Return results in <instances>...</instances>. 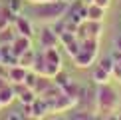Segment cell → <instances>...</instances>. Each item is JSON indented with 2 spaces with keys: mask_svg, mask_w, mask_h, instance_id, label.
<instances>
[{
  "mask_svg": "<svg viewBox=\"0 0 121 120\" xmlns=\"http://www.w3.org/2000/svg\"><path fill=\"white\" fill-rule=\"evenodd\" d=\"M117 108H119V94L109 84H101L95 92V112L111 116L113 112H117Z\"/></svg>",
  "mask_w": 121,
  "mask_h": 120,
  "instance_id": "1",
  "label": "cell"
},
{
  "mask_svg": "<svg viewBox=\"0 0 121 120\" xmlns=\"http://www.w3.org/2000/svg\"><path fill=\"white\" fill-rule=\"evenodd\" d=\"M68 8H69V2H64V0H52V2H42V4H38L36 14H38L42 20H50V22H54V20L65 16Z\"/></svg>",
  "mask_w": 121,
  "mask_h": 120,
  "instance_id": "2",
  "label": "cell"
},
{
  "mask_svg": "<svg viewBox=\"0 0 121 120\" xmlns=\"http://www.w3.org/2000/svg\"><path fill=\"white\" fill-rule=\"evenodd\" d=\"M40 46H42L44 50L46 48H58V44H60V36L56 32H54V28L52 26H48V28H42V32H40Z\"/></svg>",
  "mask_w": 121,
  "mask_h": 120,
  "instance_id": "3",
  "label": "cell"
},
{
  "mask_svg": "<svg viewBox=\"0 0 121 120\" xmlns=\"http://www.w3.org/2000/svg\"><path fill=\"white\" fill-rule=\"evenodd\" d=\"M72 60H73V66H78V68H89V66L95 62V60H97V54L89 52V50L79 48V52L75 54Z\"/></svg>",
  "mask_w": 121,
  "mask_h": 120,
  "instance_id": "4",
  "label": "cell"
},
{
  "mask_svg": "<svg viewBox=\"0 0 121 120\" xmlns=\"http://www.w3.org/2000/svg\"><path fill=\"white\" fill-rule=\"evenodd\" d=\"M10 46H12V52L16 54V56H20L22 52H26L28 48H34L32 46V38L30 36H22V34H16V38L12 40Z\"/></svg>",
  "mask_w": 121,
  "mask_h": 120,
  "instance_id": "5",
  "label": "cell"
},
{
  "mask_svg": "<svg viewBox=\"0 0 121 120\" xmlns=\"http://www.w3.org/2000/svg\"><path fill=\"white\" fill-rule=\"evenodd\" d=\"M14 30H16L18 34H22V36H30V38L34 36V24L30 22L26 16H20V14L16 18V22H14Z\"/></svg>",
  "mask_w": 121,
  "mask_h": 120,
  "instance_id": "6",
  "label": "cell"
},
{
  "mask_svg": "<svg viewBox=\"0 0 121 120\" xmlns=\"http://www.w3.org/2000/svg\"><path fill=\"white\" fill-rule=\"evenodd\" d=\"M83 30H85V38H101V32H103V26L101 22H97V20H85L82 24Z\"/></svg>",
  "mask_w": 121,
  "mask_h": 120,
  "instance_id": "7",
  "label": "cell"
},
{
  "mask_svg": "<svg viewBox=\"0 0 121 120\" xmlns=\"http://www.w3.org/2000/svg\"><path fill=\"white\" fill-rule=\"evenodd\" d=\"M26 72H28V68L20 66V64L8 66V82H10V84H18V82H24V78H26Z\"/></svg>",
  "mask_w": 121,
  "mask_h": 120,
  "instance_id": "8",
  "label": "cell"
},
{
  "mask_svg": "<svg viewBox=\"0 0 121 120\" xmlns=\"http://www.w3.org/2000/svg\"><path fill=\"white\" fill-rule=\"evenodd\" d=\"M91 80L97 84V86H101V84H109V80H111V74H109L105 68H101V66L97 64V66L91 70Z\"/></svg>",
  "mask_w": 121,
  "mask_h": 120,
  "instance_id": "9",
  "label": "cell"
},
{
  "mask_svg": "<svg viewBox=\"0 0 121 120\" xmlns=\"http://www.w3.org/2000/svg\"><path fill=\"white\" fill-rule=\"evenodd\" d=\"M34 60H36V50H34V48H28L26 52H22V54L18 56V64H20V66H24V68H28V70H32Z\"/></svg>",
  "mask_w": 121,
  "mask_h": 120,
  "instance_id": "10",
  "label": "cell"
},
{
  "mask_svg": "<svg viewBox=\"0 0 121 120\" xmlns=\"http://www.w3.org/2000/svg\"><path fill=\"white\" fill-rule=\"evenodd\" d=\"M105 10L107 8H101L97 4H87V20H97V22H103L105 18Z\"/></svg>",
  "mask_w": 121,
  "mask_h": 120,
  "instance_id": "11",
  "label": "cell"
},
{
  "mask_svg": "<svg viewBox=\"0 0 121 120\" xmlns=\"http://www.w3.org/2000/svg\"><path fill=\"white\" fill-rule=\"evenodd\" d=\"M14 98H16V94H14L12 84H8V86L0 88V102H2V106H10Z\"/></svg>",
  "mask_w": 121,
  "mask_h": 120,
  "instance_id": "12",
  "label": "cell"
},
{
  "mask_svg": "<svg viewBox=\"0 0 121 120\" xmlns=\"http://www.w3.org/2000/svg\"><path fill=\"white\" fill-rule=\"evenodd\" d=\"M44 58H46L48 62H52V64H60V66H62V56H60L58 48H46L44 50Z\"/></svg>",
  "mask_w": 121,
  "mask_h": 120,
  "instance_id": "13",
  "label": "cell"
},
{
  "mask_svg": "<svg viewBox=\"0 0 121 120\" xmlns=\"http://www.w3.org/2000/svg\"><path fill=\"white\" fill-rule=\"evenodd\" d=\"M36 98H38V94H36V90H34V88H26V90L18 96V100H20L22 104H32Z\"/></svg>",
  "mask_w": 121,
  "mask_h": 120,
  "instance_id": "14",
  "label": "cell"
},
{
  "mask_svg": "<svg viewBox=\"0 0 121 120\" xmlns=\"http://www.w3.org/2000/svg\"><path fill=\"white\" fill-rule=\"evenodd\" d=\"M14 38H16V34L12 32V26L0 30V46H4V44H12Z\"/></svg>",
  "mask_w": 121,
  "mask_h": 120,
  "instance_id": "15",
  "label": "cell"
},
{
  "mask_svg": "<svg viewBox=\"0 0 121 120\" xmlns=\"http://www.w3.org/2000/svg\"><path fill=\"white\" fill-rule=\"evenodd\" d=\"M72 82V78H69V74L68 72H64V70H60V72L54 76V84L60 88H64V86H68V84Z\"/></svg>",
  "mask_w": 121,
  "mask_h": 120,
  "instance_id": "16",
  "label": "cell"
},
{
  "mask_svg": "<svg viewBox=\"0 0 121 120\" xmlns=\"http://www.w3.org/2000/svg\"><path fill=\"white\" fill-rule=\"evenodd\" d=\"M97 114L95 112H89V110H75V112L69 114V118H73V120H91L95 118Z\"/></svg>",
  "mask_w": 121,
  "mask_h": 120,
  "instance_id": "17",
  "label": "cell"
},
{
  "mask_svg": "<svg viewBox=\"0 0 121 120\" xmlns=\"http://www.w3.org/2000/svg\"><path fill=\"white\" fill-rule=\"evenodd\" d=\"M64 48H65V52H68V56H69V58H73L75 54L79 52V48H82V40H79V38H75L73 42H69V44H65Z\"/></svg>",
  "mask_w": 121,
  "mask_h": 120,
  "instance_id": "18",
  "label": "cell"
},
{
  "mask_svg": "<svg viewBox=\"0 0 121 120\" xmlns=\"http://www.w3.org/2000/svg\"><path fill=\"white\" fill-rule=\"evenodd\" d=\"M38 78H40V74H38V72H34V70H28V72H26V78H24V84H26L28 88H34V86H36V82H38Z\"/></svg>",
  "mask_w": 121,
  "mask_h": 120,
  "instance_id": "19",
  "label": "cell"
},
{
  "mask_svg": "<svg viewBox=\"0 0 121 120\" xmlns=\"http://www.w3.org/2000/svg\"><path fill=\"white\" fill-rule=\"evenodd\" d=\"M75 38H78V36H75V32H72V30H64V32L60 34V44H62V46H65V44L73 42Z\"/></svg>",
  "mask_w": 121,
  "mask_h": 120,
  "instance_id": "20",
  "label": "cell"
},
{
  "mask_svg": "<svg viewBox=\"0 0 121 120\" xmlns=\"http://www.w3.org/2000/svg\"><path fill=\"white\" fill-rule=\"evenodd\" d=\"M99 66H101V68H105L109 74H111V72H113V66H115L113 56H105V58H101V60H99Z\"/></svg>",
  "mask_w": 121,
  "mask_h": 120,
  "instance_id": "21",
  "label": "cell"
},
{
  "mask_svg": "<svg viewBox=\"0 0 121 120\" xmlns=\"http://www.w3.org/2000/svg\"><path fill=\"white\" fill-rule=\"evenodd\" d=\"M22 2H24V0H8V6L12 8L16 14H20V12H22Z\"/></svg>",
  "mask_w": 121,
  "mask_h": 120,
  "instance_id": "22",
  "label": "cell"
},
{
  "mask_svg": "<svg viewBox=\"0 0 121 120\" xmlns=\"http://www.w3.org/2000/svg\"><path fill=\"white\" fill-rule=\"evenodd\" d=\"M111 78L113 80H117V82H121V66L117 62H115V66H113V72H111Z\"/></svg>",
  "mask_w": 121,
  "mask_h": 120,
  "instance_id": "23",
  "label": "cell"
},
{
  "mask_svg": "<svg viewBox=\"0 0 121 120\" xmlns=\"http://www.w3.org/2000/svg\"><path fill=\"white\" fill-rule=\"evenodd\" d=\"M8 26H12V24H10V20H8L6 16H2V14H0V30L8 28Z\"/></svg>",
  "mask_w": 121,
  "mask_h": 120,
  "instance_id": "24",
  "label": "cell"
},
{
  "mask_svg": "<svg viewBox=\"0 0 121 120\" xmlns=\"http://www.w3.org/2000/svg\"><path fill=\"white\" fill-rule=\"evenodd\" d=\"M93 4H97V6H101V8H109L111 0H93Z\"/></svg>",
  "mask_w": 121,
  "mask_h": 120,
  "instance_id": "25",
  "label": "cell"
},
{
  "mask_svg": "<svg viewBox=\"0 0 121 120\" xmlns=\"http://www.w3.org/2000/svg\"><path fill=\"white\" fill-rule=\"evenodd\" d=\"M8 84H10V82H8V78H6V76H0V88L8 86Z\"/></svg>",
  "mask_w": 121,
  "mask_h": 120,
  "instance_id": "26",
  "label": "cell"
},
{
  "mask_svg": "<svg viewBox=\"0 0 121 120\" xmlns=\"http://www.w3.org/2000/svg\"><path fill=\"white\" fill-rule=\"evenodd\" d=\"M115 48H117V50H121V36H117V38H115Z\"/></svg>",
  "mask_w": 121,
  "mask_h": 120,
  "instance_id": "27",
  "label": "cell"
},
{
  "mask_svg": "<svg viewBox=\"0 0 121 120\" xmlns=\"http://www.w3.org/2000/svg\"><path fill=\"white\" fill-rule=\"evenodd\" d=\"M28 2H34V4H42V2H48V0H28Z\"/></svg>",
  "mask_w": 121,
  "mask_h": 120,
  "instance_id": "28",
  "label": "cell"
},
{
  "mask_svg": "<svg viewBox=\"0 0 121 120\" xmlns=\"http://www.w3.org/2000/svg\"><path fill=\"white\" fill-rule=\"evenodd\" d=\"M83 2H85V4H91V2H93V0H83Z\"/></svg>",
  "mask_w": 121,
  "mask_h": 120,
  "instance_id": "29",
  "label": "cell"
},
{
  "mask_svg": "<svg viewBox=\"0 0 121 120\" xmlns=\"http://www.w3.org/2000/svg\"><path fill=\"white\" fill-rule=\"evenodd\" d=\"M0 62H2V48H0Z\"/></svg>",
  "mask_w": 121,
  "mask_h": 120,
  "instance_id": "30",
  "label": "cell"
},
{
  "mask_svg": "<svg viewBox=\"0 0 121 120\" xmlns=\"http://www.w3.org/2000/svg\"><path fill=\"white\" fill-rule=\"evenodd\" d=\"M0 108H4V106H2V102H0Z\"/></svg>",
  "mask_w": 121,
  "mask_h": 120,
  "instance_id": "31",
  "label": "cell"
}]
</instances>
